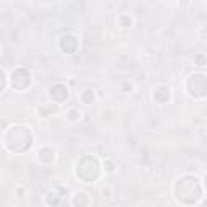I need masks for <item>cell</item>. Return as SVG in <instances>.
<instances>
[{
	"label": "cell",
	"instance_id": "1",
	"mask_svg": "<svg viewBox=\"0 0 207 207\" xmlns=\"http://www.w3.org/2000/svg\"><path fill=\"white\" fill-rule=\"evenodd\" d=\"M81 115H83V113L79 112V110L71 109L70 112L67 113V120H68V122H79V120H81Z\"/></svg>",
	"mask_w": 207,
	"mask_h": 207
},
{
	"label": "cell",
	"instance_id": "2",
	"mask_svg": "<svg viewBox=\"0 0 207 207\" xmlns=\"http://www.w3.org/2000/svg\"><path fill=\"white\" fill-rule=\"evenodd\" d=\"M25 188H21V186H18V188H16V198L18 199H25L26 198V194H25Z\"/></svg>",
	"mask_w": 207,
	"mask_h": 207
}]
</instances>
